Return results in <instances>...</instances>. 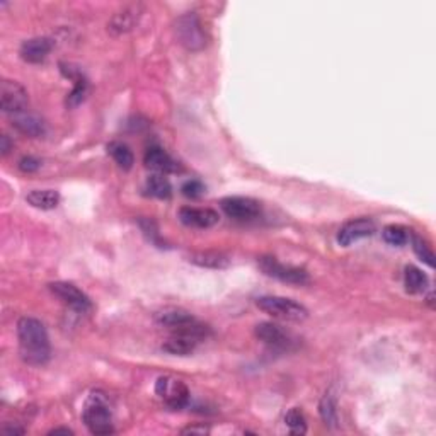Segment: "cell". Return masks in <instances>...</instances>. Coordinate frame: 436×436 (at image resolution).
<instances>
[{
    "label": "cell",
    "mask_w": 436,
    "mask_h": 436,
    "mask_svg": "<svg viewBox=\"0 0 436 436\" xmlns=\"http://www.w3.org/2000/svg\"><path fill=\"white\" fill-rule=\"evenodd\" d=\"M17 339L24 363L31 367H43L48 363L51 346L43 322L34 317H21L17 322Z\"/></svg>",
    "instance_id": "obj_1"
},
{
    "label": "cell",
    "mask_w": 436,
    "mask_h": 436,
    "mask_svg": "<svg viewBox=\"0 0 436 436\" xmlns=\"http://www.w3.org/2000/svg\"><path fill=\"white\" fill-rule=\"evenodd\" d=\"M82 420L92 435L104 436L115 433L111 409H109V402L102 392L91 393L86 409H84Z\"/></svg>",
    "instance_id": "obj_2"
},
{
    "label": "cell",
    "mask_w": 436,
    "mask_h": 436,
    "mask_svg": "<svg viewBox=\"0 0 436 436\" xmlns=\"http://www.w3.org/2000/svg\"><path fill=\"white\" fill-rule=\"evenodd\" d=\"M256 306L264 314L271 315L275 319H282V321L302 322L308 317V310L302 303L295 302L292 299H286V297H260L256 300Z\"/></svg>",
    "instance_id": "obj_3"
},
{
    "label": "cell",
    "mask_w": 436,
    "mask_h": 436,
    "mask_svg": "<svg viewBox=\"0 0 436 436\" xmlns=\"http://www.w3.org/2000/svg\"><path fill=\"white\" fill-rule=\"evenodd\" d=\"M174 31L177 41L190 51H200L207 46V33H205L200 17L194 12H187L177 17Z\"/></svg>",
    "instance_id": "obj_4"
},
{
    "label": "cell",
    "mask_w": 436,
    "mask_h": 436,
    "mask_svg": "<svg viewBox=\"0 0 436 436\" xmlns=\"http://www.w3.org/2000/svg\"><path fill=\"white\" fill-rule=\"evenodd\" d=\"M261 271L266 276H271V278L279 279L283 283H290V285H307L310 282V276L306 269L295 268V266H286L282 264L279 261H276L271 256H262L257 261Z\"/></svg>",
    "instance_id": "obj_5"
},
{
    "label": "cell",
    "mask_w": 436,
    "mask_h": 436,
    "mask_svg": "<svg viewBox=\"0 0 436 436\" xmlns=\"http://www.w3.org/2000/svg\"><path fill=\"white\" fill-rule=\"evenodd\" d=\"M30 106V95L27 91L16 80L3 79L0 84V108L7 115H21L26 113Z\"/></svg>",
    "instance_id": "obj_6"
},
{
    "label": "cell",
    "mask_w": 436,
    "mask_h": 436,
    "mask_svg": "<svg viewBox=\"0 0 436 436\" xmlns=\"http://www.w3.org/2000/svg\"><path fill=\"white\" fill-rule=\"evenodd\" d=\"M155 393L161 399H164V402L174 411L183 409L190 402V391H187L186 385L172 377L159 378L157 384H155Z\"/></svg>",
    "instance_id": "obj_7"
},
{
    "label": "cell",
    "mask_w": 436,
    "mask_h": 436,
    "mask_svg": "<svg viewBox=\"0 0 436 436\" xmlns=\"http://www.w3.org/2000/svg\"><path fill=\"white\" fill-rule=\"evenodd\" d=\"M220 207H222L223 214H225L227 217L233 220H240V222L254 220L260 217L261 214L260 201L253 200V198H244V196L223 198V200L220 201Z\"/></svg>",
    "instance_id": "obj_8"
},
{
    "label": "cell",
    "mask_w": 436,
    "mask_h": 436,
    "mask_svg": "<svg viewBox=\"0 0 436 436\" xmlns=\"http://www.w3.org/2000/svg\"><path fill=\"white\" fill-rule=\"evenodd\" d=\"M49 290L55 297H58L65 306H69L70 308L77 312H89L92 308L91 299L82 292V290L77 288L76 285L67 282H55L49 283Z\"/></svg>",
    "instance_id": "obj_9"
},
{
    "label": "cell",
    "mask_w": 436,
    "mask_h": 436,
    "mask_svg": "<svg viewBox=\"0 0 436 436\" xmlns=\"http://www.w3.org/2000/svg\"><path fill=\"white\" fill-rule=\"evenodd\" d=\"M254 332H256V338L264 345H268L269 348L290 349L295 343L293 336L275 322H261L256 325Z\"/></svg>",
    "instance_id": "obj_10"
},
{
    "label": "cell",
    "mask_w": 436,
    "mask_h": 436,
    "mask_svg": "<svg viewBox=\"0 0 436 436\" xmlns=\"http://www.w3.org/2000/svg\"><path fill=\"white\" fill-rule=\"evenodd\" d=\"M375 223L370 218H356L351 222L345 223L338 232V242L339 246L349 247L351 244L358 242L360 239L374 236Z\"/></svg>",
    "instance_id": "obj_11"
},
{
    "label": "cell",
    "mask_w": 436,
    "mask_h": 436,
    "mask_svg": "<svg viewBox=\"0 0 436 436\" xmlns=\"http://www.w3.org/2000/svg\"><path fill=\"white\" fill-rule=\"evenodd\" d=\"M141 17V5L140 3H131V5L119 9L109 21L108 27L113 34H125L130 33L138 24Z\"/></svg>",
    "instance_id": "obj_12"
},
{
    "label": "cell",
    "mask_w": 436,
    "mask_h": 436,
    "mask_svg": "<svg viewBox=\"0 0 436 436\" xmlns=\"http://www.w3.org/2000/svg\"><path fill=\"white\" fill-rule=\"evenodd\" d=\"M218 214L211 208H191L184 207L179 210V220L186 227L193 229H210L218 223Z\"/></svg>",
    "instance_id": "obj_13"
},
{
    "label": "cell",
    "mask_w": 436,
    "mask_h": 436,
    "mask_svg": "<svg viewBox=\"0 0 436 436\" xmlns=\"http://www.w3.org/2000/svg\"><path fill=\"white\" fill-rule=\"evenodd\" d=\"M145 165L148 169L155 172H161V174H171V172L179 171V165L168 152L162 147H150L147 152H145Z\"/></svg>",
    "instance_id": "obj_14"
},
{
    "label": "cell",
    "mask_w": 436,
    "mask_h": 436,
    "mask_svg": "<svg viewBox=\"0 0 436 436\" xmlns=\"http://www.w3.org/2000/svg\"><path fill=\"white\" fill-rule=\"evenodd\" d=\"M53 49V41L49 38H31L21 45V58L27 63H41L48 58Z\"/></svg>",
    "instance_id": "obj_15"
},
{
    "label": "cell",
    "mask_w": 436,
    "mask_h": 436,
    "mask_svg": "<svg viewBox=\"0 0 436 436\" xmlns=\"http://www.w3.org/2000/svg\"><path fill=\"white\" fill-rule=\"evenodd\" d=\"M155 322L162 328H169V329H181L187 324H193L196 319H194L193 314H190L184 308H177V307H165L162 310H159L155 314Z\"/></svg>",
    "instance_id": "obj_16"
},
{
    "label": "cell",
    "mask_w": 436,
    "mask_h": 436,
    "mask_svg": "<svg viewBox=\"0 0 436 436\" xmlns=\"http://www.w3.org/2000/svg\"><path fill=\"white\" fill-rule=\"evenodd\" d=\"M12 126L19 130L23 135H27V137H41V135H45L43 119L36 115H31V113H21V115L14 116Z\"/></svg>",
    "instance_id": "obj_17"
},
{
    "label": "cell",
    "mask_w": 436,
    "mask_h": 436,
    "mask_svg": "<svg viewBox=\"0 0 436 436\" xmlns=\"http://www.w3.org/2000/svg\"><path fill=\"white\" fill-rule=\"evenodd\" d=\"M26 201L38 210H53L58 207L60 194L53 190H33L26 194Z\"/></svg>",
    "instance_id": "obj_18"
},
{
    "label": "cell",
    "mask_w": 436,
    "mask_h": 436,
    "mask_svg": "<svg viewBox=\"0 0 436 436\" xmlns=\"http://www.w3.org/2000/svg\"><path fill=\"white\" fill-rule=\"evenodd\" d=\"M190 262L201 266V268L210 269H223L230 264V260L222 253L215 251H205V253H193L190 256Z\"/></svg>",
    "instance_id": "obj_19"
},
{
    "label": "cell",
    "mask_w": 436,
    "mask_h": 436,
    "mask_svg": "<svg viewBox=\"0 0 436 436\" xmlns=\"http://www.w3.org/2000/svg\"><path fill=\"white\" fill-rule=\"evenodd\" d=\"M428 283V276L421 271L416 266H407L406 273H404V285H406V290L409 293H421L426 290Z\"/></svg>",
    "instance_id": "obj_20"
},
{
    "label": "cell",
    "mask_w": 436,
    "mask_h": 436,
    "mask_svg": "<svg viewBox=\"0 0 436 436\" xmlns=\"http://www.w3.org/2000/svg\"><path fill=\"white\" fill-rule=\"evenodd\" d=\"M108 152L123 171H130V169L133 168L135 157L128 145L122 144V141H111V144L108 145Z\"/></svg>",
    "instance_id": "obj_21"
},
{
    "label": "cell",
    "mask_w": 436,
    "mask_h": 436,
    "mask_svg": "<svg viewBox=\"0 0 436 436\" xmlns=\"http://www.w3.org/2000/svg\"><path fill=\"white\" fill-rule=\"evenodd\" d=\"M319 413H321L322 421H324L328 426L336 428L338 426V400L332 395V392H328L324 397L321 399V404H319Z\"/></svg>",
    "instance_id": "obj_22"
},
{
    "label": "cell",
    "mask_w": 436,
    "mask_h": 436,
    "mask_svg": "<svg viewBox=\"0 0 436 436\" xmlns=\"http://www.w3.org/2000/svg\"><path fill=\"white\" fill-rule=\"evenodd\" d=\"M147 191L159 200H168L172 194V186L164 174H154L147 179Z\"/></svg>",
    "instance_id": "obj_23"
},
{
    "label": "cell",
    "mask_w": 436,
    "mask_h": 436,
    "mask_svg": "<svg viewBox=\"0 0 436 436\" xmlns=\"http://www.w3.org/2000/svg\"><path fill=\"white\" fill-rule=\"evenodd\" d=\"M286 426L290 428L292 435H306L307 433V421L306 416L302 414V411L299 407H293L286 413L285 416Z\"/></svg>",
    "instance_id": "obj_24"
},
{
    "label": "cell",
    "mask_w": 436,
    "mask_h": 436,
    "mask_svg": "<svg viewBox=\"0 0 436 436\" xmlns=\"http://www.w3.org/2000/svg\"><path fill=\"white\" fill-rule=\"evenodd\" d=\"M382 237H384L385 242L395 247L404 246V244L409 240V233H407V230L400 225H387L384 229V232H382Z\"/></svg>",
    "instance_id": "obj_25"
},
{
    "label": "cell",
    "mask_w": 436,
    "mask_h": 436,
    "mask_svg": "<svg viewBox=\"0 0 436 436\" xmlns=\"http://www.w3.org/2000/svg\"><path fill=\"white\" fill-rule=\"evenodd\" d=\"M413 249L421 261L426 262L430 268H435V254H433V251H431V247L426 244V240L421 239L420 236H414L413 237Z\"/></svg>",
    "instance_id": "obj_26"
},
{
    "label": "cell",
    "mask_w": 436,
    "mask_h": 436,
    "mask_svg": "<svg viewBox=\"0 0 436 436\" xmlns=\"http://www.w3.org/2000/svg\"><path fill=\"white\" fill-rule=\"evenodd\" d=\"M86 92H87V80L82 79V77H77L76 87H73V91L69 94L67 104H69L70 108L80 104V102L84 101V97H86Z\"/></svg>",
    "instance_id": "obj_27"
},
{
    "label": "cell",
    "mask_w": 436,
    "mask_h": 436,
    "mask_svg": "<svg viewBox=\"0 0 436 436\" xmlns=\"http://www.w3.org/2000/svg\"><path fill=\"white\" fill-rule=\"evenodd\" d=\"M181 191H183V194L186 198L196 200V198H200L201 194L205 193V184L198 179H191V181H186V183L183 184Z\"/></svg>",
    "instance_id": "obj_28"
},
{
    "label": "cell",
    "mask_w": 436,
    "mask_h": 436,
    "mask_svg": "<svg viewBox=\"0 0 436 436\" xmlns=\"http://www.w3.org/2000/svg\"><path fill=\"white\" fill-rule=\"evenodd\" d=\"M140 227H141V230H144V233L148 237V240H150L152 244H155V246L162 247L161 237H159V232H157V225H155V223L152 222V220H140Z\"/></svg>",
    "instance_id": "obj_29"
},
{
    "label": "cell",
    "mask_w": 436,
    "mask_h": 436,
    "mask_svg": "<svg viewBox=\"0 0 436 436\" xmlns=\"http://www.w3.org/2000/svg\"><path fill=\"white\" fill-rule=\"evenodd\" d=\"M40 165H41V162L34 157H23L19 161V169L23 172H27V174H31V172H36L38 169H40Z\"/></svg>",
    "instance_id": "obj_30"
},
{
    "label": "cell",
    "mask_w": 436,
    "mask_h": 436,
    "mask_svg": "<svg viewBox=\"0 0 436 436\" xmlns=\"http://www.w3.org/2000/svg\"><path fill=\"white\" fill-rule=\"evenodd\" d=\"M2 435L3 436H17V435H24V428L17 426V424H9V426L2 428Z\"/></svg>",
    "instance_id": "obj_31"
},
{
    "label": "cell",
    "mask_w": 436,
    "mask_h": 436,
    "mask_svg": "<svg viewBox=\"0 0 436 436\" xmlns=\"http://www.w3.org/2000/svg\"><path fill=\"white\" fill-rule=\"evenodd\" d=\"M208 431H210V430H208L207 426H187V428H184V430H183V435H194V433L207 435Z\"/></svg>",
    "instance_id": "obj_32"
},
{
    "label": "cell",
    "mask_w": 436,
    "mask_h": 436,
    "mask_svg": "<svg viewBox=\"0 0 436 436\" xmlns=\"http://www.w3.org/2000/svg\"><path fill=\"white\" fill-rule=\"evenodd\" d=\"M10 148H12V144H10L9 137H7V135H2V137H0V150H2V155L9 154Z\"/></svg>",
    "instance_id": "obj_33"
},
{
    "label": "cell",
    "mask_w": 436,
    "mask_h": 436,
    "mask_svg": "<svg viewBox=\"0 0 436 436\" xmlns=\"http://www.w3.org/2000/svg\"><path fill=\"white\" fill-rule=\"evenodd\" d=\"M48 435H67V436H70V435H73V431L69 430V428H55V430L49 431Z\"/></svg>",
    "instance_id": "obj_34"
}]
</instances>
